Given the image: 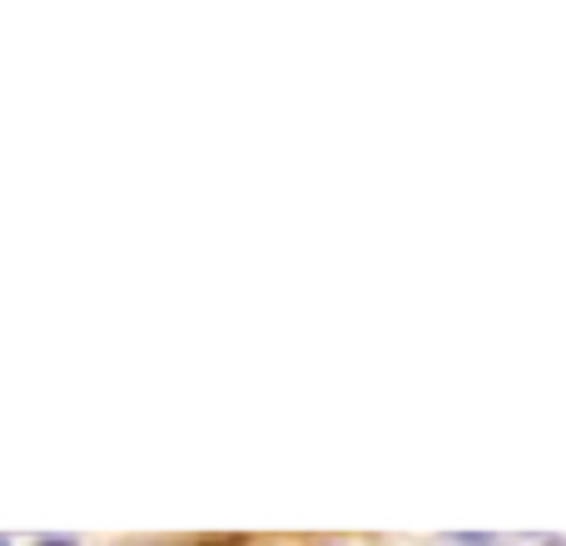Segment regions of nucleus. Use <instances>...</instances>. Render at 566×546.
Returning a JSON list of instances; mask_svg holds the SVG:
<instances>
[{
	"instance_id": "nucleus-1",
	"label": "nucleus",
	"mask_w": 566,
	"mask_h": 546,
	"mask_svg": "<svg viewBox=\"0 0 566 546\" xmlns=\"http://www.w3.org/2000/svg\"><path fill=\"white\" fill-rule=\"evenodd\" d=\"M452 546H497V536H477V532H452Z\"/></svg>"
},
{
	"instance_id": "nucleus-2",
	"label": "nucleus",
	"mask_w": 566,
	"mask_h": 546,
	"mask_svg": "<svg viewBox=\"0 0 566 546\" xmlns=\"http://www.w3.org/2000/svg\"><path fill=\"white\" fill-rule=\"evenodd\" d=\"M40 546H75V542H65V536H46Z\"/></svg>"
},
{
	"instance_id": "nucleus-3",
	"label": "nucleus",
	"mask_w": 566,
	"mask_h": 546,
	"mask_svg": "<svg viewBox=\"0 0 566 546\" xmlns=\"http://www.w3.org/2000/svg\"><path fill=\"white\" fill-rule=\"evenodd\" d=\"M209 546H239V542H209Z\"/></svg>"
},
{
	"instance_id": "nucleus-4",
	"label": "nucleus",
	"mask_w": 566,
	"mask_h": 546,
	"mask_svg": "<svg viewBox=\"0 0 566 546\" xmlns=\"http://www.w3.org/2000/svg\"><path fill=\"white\" fill-rule=\"evenodd\" d=\"M0 546H11V542H5V536H0Z\"/></svg>"
}]
</instances>
